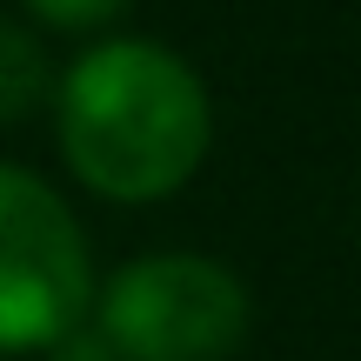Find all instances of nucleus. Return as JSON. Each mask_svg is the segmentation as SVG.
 Instances as JSON below:
<instances>
[{"mask_svg":"<svg viewBox=\"0 0 361 361\" xmlns=\"http://www.w3.org/2000/svg\"><path fill=\"white\" fill-rule=\"evenodd\" d=\"M40 355H47V361H121L114 348H107V335H101V328H87V322L67 328V335L54 341V348H40Z\"/></svg>","mask_w":361,"mask_h":361,"instance_id":"423d86ee","label":"nucleus"},{"mask_svg":"<svg viewBox=\"0 0 361 361\" xmlns=\"http://www.w3.org/2000/svg\"><path fill=\"white\" fill-rule=\"evenodd\" d=\"M54 141L67 174L114 207H154L207 161L214 101L194 61L141 34H107L54 67Z\"/></svg>","mask_w":361,"mask_h":361,"instance_id":"f257e3e1","label":"nucleus"},{"mask_svg":"<svg viewBox=\"0 0 361 361\" xmlns=\"http://www.w3.org/2000/svg\"><path fill=\"white\" fill-rule=\"evenodd\" d=\"M47 101H54V61L40 47V34L0 13V128H20Z\"/></svg>","mask_w":361,"mask_h":361,"instance_id":"20e7f679","label":"nucleus"},{"mask_svg":"<svg viewBox=\"0 0 361 361\" xmlns=\"http://www.w3.org/2000/svg\"><path fill=\"white\" fill-rule=\"evenodd\" d=\"M247 281L214 255L161 247L94 288V328L121 361H228L247 341Z\"/></svg>","mask_w":361,"mask_h":361,"instance_id":"f03ea898","label":"nucleus"},{"mask_svg":"<svg viewBox=\"0 0 361 361\" xmlns=\"http://www.w3.org/2000/svg\"><path fill=\"white\" fill-rule=\"evenodd\" d=\"M94 308V261L67 194L0 161V355H40Z\"/></svg>","mask_w":361,"mask_h":361,"instance_id":"7ed1b4c3","label":"nucleus"},{"mask_svg":"<svg viewBox=\"0 0 361 361\" xmlns=\"http://www.w3.org/2000/svg\"><path fill=\"white\" fill-rule=\"evenodd\" d=\"M20 7L34 13L40 27H54V34H101V27H114L134 0H20Z\"/></svg>","mask_w":361,"mask_h":361,"instance_id":"39448f33","label":"nucleus"}]
</instances>
